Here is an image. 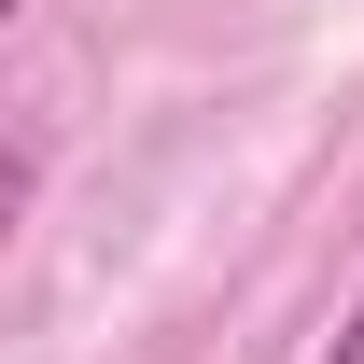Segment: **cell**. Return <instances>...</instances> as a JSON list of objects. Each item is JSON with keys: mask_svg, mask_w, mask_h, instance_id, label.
I'll use <instances>...</instances> for the list:
<instances>
[{"mask_svg": "<svg viewBox=\"0 0 364 364\" xmlns=\"http://www.w3.org/2000/svg\"><path fill=\"white\" fill-rule=\"evenodd\" d=\"M322 364H364V294L336 309V336H322Z\"/></svg>", "mask_w": 364, "mask_h": 364, "instance_id": "cell-1", "label": "cell"}, {"mask_svg": "<svg viewBox=\"0 0 364 364\" xmlns=\"http://www.w3.org/2000/svg\"><path fill=\"white\" fill-rule=\"evenodd\" d=\"M0 14H28V0H0Z\"/></svg>", "mask_w": 364, "mask_h": 364, "instance_id": "cell-2", "label": "cell"}]
</instances>
